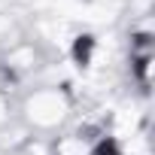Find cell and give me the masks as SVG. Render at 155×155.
<instances>
[{
	"label": "cell",
	"mask_w": 155,
	"mask_h": 155,
	"mask_svg": "<svg viewBox=\"0 0 155 155\" xmlns=\"http://www.w3.org/2000/svg\"><path fill=\"white\" fill-rule=\"evenodd\" d=\"M31 155H49V149L43 146V143H31V149H28Z\"/></svg>",
	"instance_id": "5b68a950"
},
{
	"label": "cell",
	"mask_w": 155,
	"mask_h": 155,
	"mask_svg": "<svg viewBox=\"0 0 155 155\" xmlns=\"http://www.w3.org/2000/svg\"><path fill=\"white\" fill-rule=\"evenodd\" d=\"M116 122H119V134H131V131L137 128V113H134V110H122V113L116 116Z\"/></svg>",
	"instance_id": "277c9868"
},
{
	"label": "cell",
	"mask_w": 155,
	"mask_h": 155,
	"mask_svg": "<svg viewBox=\"0 0 155 155\" xmlns=\"http://www.w3.org/2000/svg\"><path fill=\"white\" fill-rule=\"evenodd\" d=\"M67 116V97L55 88H46V91H37L31 101H28V119L40 128H52L58 125L61 119Z\"/></svg>",
	"instance_id": "6da1fadb"
},
{
	"label": "cell",
	"mask_w": 155,
	"mask_h": 155,
	"mask_svg": "<svg viewBox=\"0 0 155 155\" xmlns=\"http://www.w3.org/2000/svg\"><path fill=\"white\" fill-rule=\"evenodd\" d=\"M6 122V104H3V97H0V125Z\"/></svg>",
	"instance_id": "8992f818"
},
{
	"label": "cell",
	"mask_w": 155,
	"mask_h": 155,
	"mask_svg": "<svg viewBox=\"0 0 155 155\" xmlns=\"http://www.w3.org/2000/svg\"><path fill=\"white\" fill-rule=\"evenodd\" d=\"M34 61H37V55H34V49H15V52H9V58H6V64L12 67V70H28V67H34Z\"/></svg>",
	"instance_id": "7a4b0ae2"
},
{
	"label": "cell",
	"mask_w": 155,
	"mask_h": 155,
	"mask_svg": "<svg viewBox=\"0 0 155 155\" xmlns=\"http://www.w3.org/2000/svg\"><path fill=\"white\" fill-rule=\"evenodd\" d=\"M58 155H88V143L79 137H64L58 143Z\"/></svg>",
	"instance_id": "3957f363"
}]
</instances>
